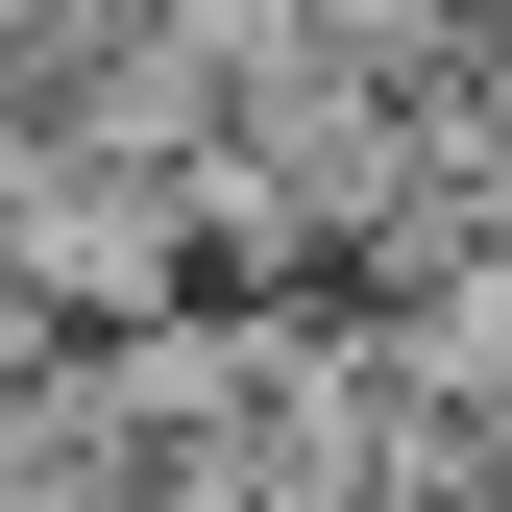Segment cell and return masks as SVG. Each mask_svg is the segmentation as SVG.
<instances>
[{
    "instance_id": "6da1fadb",
    "label": "cell",
    "mask_w": 512,
    "mask_h": 512,
    "mask_svg": "<svg viewBox=\"0 0 512 512\" xmlns=\"http://www.w3.org/2000/svg\"><path fill=\"white\" fill-rule=\"evenodd\" d=\"M49 366H74V317H49V269H25V244H0V415H25Z\"/></svg>"
}]
</instances>
